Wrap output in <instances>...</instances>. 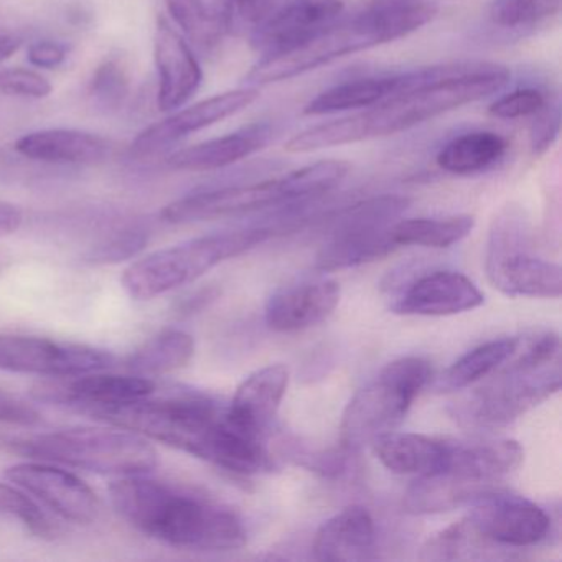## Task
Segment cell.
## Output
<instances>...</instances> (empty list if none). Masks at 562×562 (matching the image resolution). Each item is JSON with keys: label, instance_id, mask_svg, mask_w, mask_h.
<instances>
[{"label": "cell", "instance_id": "cell-25", "mask_svg": "<svg viewBox=\"0 0 562 562\" xmlns=\"http://www.w3.org/2000/svg\"><path fill=\"white\" fill-rule=\"evenodd\" d=\"M15 149L27 159L47 164L103 162L110 157L111 146L97 134L77 130H44L25 134L15 143Z\"/></svg>", "mask_w": 562, "mask_h": 562}, {"label": "cell", "instance_id": "cell-34", "mask_svg": "<svg viewBox=\"0 0 562 562\" xmlns=\"http://www.w3.org/2000/svg\"><path fill=\"white\" fill-rule=\"evenodd\" d=\"M492 546V542L483 539L465 518L430 538L420 552V559L423 561L479 559L483 558V551H488Z\"/></svg>", "mask_w": 562, "mask_h": 562}, {"label": "cell", "instance_id": "cell-12", "mask_svg": "<svg viewBox=\"0 0 562 562\" xmlns=\"http://www.w3.org/2000/svg\"><path fill=\"white\" fill-rule=\"evenodd\" d=\"M470 505L467 519L493 546L529 548L548 538L551 531V516L522 496L493 488Z\"/></svg>", "mask_w": 562, "mask_h": 562}, {"label": "cell", "instance_id": "cell-18", "mask_svg": "<svg viewBox=\"0 0 562 562\" xmlns=\"http://www.w3.org/2000/svg\"><path fill=\"white\" fill-rule=\"evenodd\" d=\"M154 57L159 74L157 104L164 113H172L189 103L202 87V67L189 42L162 18L157 21Z\"/></svg>", "mask_w": 562, "mask_h": 562}, {"label": "cell", "instance_id": "cell-22", "mask_svg": "<svg viewBox=\"0 0 562 562\" xmlns=\"http://www.w3.org/2000/svg\"><path fill=\"white\" fill-rule=\"evenodd\" d=\"M289 386V368L268 364L249 374L226 406L229 420L241 429L265 437L278 416L279 407Z\"/></svg>", "mask_w": 562, "mask_h": 562}, {"label": "cell", "instance_id": "cell-3", "mask_svg": "<svg viewBox=\"0 0 562 562\" xmlns=\"http://www.w3.org/2000/svg\"><path fill=\"white\" fill-rule=\"evenodd\" d=\"M114 512L144 536L187 551H236L248 541L233 509L143 475L110 485Z\"/></svg>", "mask_w": 562, "mask_h": 562}, {"label": "cell", "instance_id": "cell-39", "mask_svg": "<svg viewBox=\"0 0 562 562\" xmlns=\"http://www.w3.org/2000/svg\"><path fill=\"white\" fill-rule=\"evenodd\" d=\"M130 90L126 67L117 58H108L94 71L91 80V97L104 108H120Z\"/></svg>", "mask_w": 562, "mask_h": 562}, {"label": "cell", "instance_id": "cell-7", "mask_svg": "<svg viewBox=\"0 0 562 562\" xmlns=\"http://www.w3.org/2000/svg\"><path fill=\"white\" fill-rule=\"evenodd\" d=\"M269 228L210 233L139 259L124 271V291L136 301H150L180 285L195 282L210 269L268 241Z\"/></svg>", "mask_w": 562, "mask_h": 562}, {"label": "cell", "instance_id": "cell-6", "mask_svg": "<svg viewBox=\"0 0 562 562\" xmlns=\"http://www.w3.org/2000/svg\"><path fill=\"white\" fill-rule=\"evenodd\" d=\"M71 427L34 436L11 437L4 447L41 462L60 463L101 475H144L156 469L157 450L131 430Z\"/></svg>", "mask_w": 562, "mask_h": 562}, {"label": "cell", "instance_id": "cell-35", "mask_svg": "<svg viewBox=\"0 0 562 562\" xmlns=\"http://www.w3.org/2000/svg\"><path fill=\"white\" fill-rule=\"evenodd\" d=\"M147 243L149 232L143 226H124L101 238L97 245L90 246L88 251L81 255V259L90 266L117 265L136 258L146 248Z\"/></svg>", "mask_w": 562, "mask_h": 562}, {"label": "cell", "instance_id": "cell-11", "mask_svg": "<svg viewBox=\"0 0 562 562\" xmlns=\"http://www.w3.org/2000/svg\"><path fill=\"white\" fill-rule=\"evenodd\" d=\"M116 357L110 351L70 341L31 335H0V370L65 380L110 370Z\"/></svg>", "mask_w": 562, "mask_h": 562}, {"label": "cell", "instance_id": "cell-41", "mask_svg": "<svg viewBox=\"0 0 562 562\" xmlns=\"http://www.w3.org/2000/svg\"><path fill=\"white\" fill-rule=\"evenodd\" d=\"M546 97L535 88H521L498 98L490 104V116L498 120H519V117L535 116L546 104Z\"/></svg>", "mask_w": 562, "mask_h": 562}, {"label": "cell", "instance_id": "cell-13", "mask_svg": "<svg viewBox=\"0 0 562 562\" xmlns=\"http://www.w3.org/2000/svg\"><path fill=\"white\" fill-rule=\"evenodd\" d=\"M393 225L368 206H351L335 223L331 238L318 251L314 268L322 272L341 271L386 258L400 248L391 235Z\"/></svg>", "mask_w": 562, "mask_h": 562}, {"label": "cell", "instance_id": "cell-45", "mask_svg": "<svg viewBox=\"0 0 562 562\" xmlns=\"http://www.w3.org/2000/svg\"><path fill=\"white\" fill-rule=\"evenodd\" d=\"M21 47V41L12 35L0 32V60L11 57L18 48Z\"/></svg>", "mask_w": 562, "mask_h": 562}, {"label": "cell", "instance_id": "cell-10", "mask_svg": "<svg viewBox=\"0 0 562 562\" xmlns=\"http://www.w3.org/2000/svg\"><path fill=\"white\" fill-rule=\"evenodd\" d=\"M528 246V220L521 210L499 213L490 229L485 255L486 276L493 288L508 297H561V268L532 255Z\"/></svg>", "mask_w": 562, "mask_h": 562}, {"label": "cell", "instance_id": "cell-17", "mask_svg": "<svg viewBox=\"0 0 562 562\" xmlns=\"http://www.w3.org/2000/svg\"><path fill=\"white\" fill-rule=\"evenodd\" d=\"M482 304V292L467 276L442 269L427 272L411 282L393 302L391 312L419 317H447L473 311Z\"/></svg>", "mask_w": 562, "mask_h": 562}, {"label": "cell", "instance_id": "cell-38", "mask_svg": "<svg viewBox=\"0 0 562 562\" xmlns=\"http://www.w3.org/2000/svg\"><path fill=\"white\" fill-rule=\"evenodd\" d=\"M2 515L19 519L38 538L52 539L57 536L58 528L52 519L25 493L4 483H0V516Z\"/></svg>", "mask_w": 562, "mask_h": 562}, {"label": "cell", "instance_id": "cell-43", "mask_svg": "<svg viewBox=\"0 0 562 562\" xmlns=\"http://www.w3.org/2000/svg\"><path fill=\"white\" fill-rule=\"evenodd\" d=\"M68 52L65 45L52 41H38L29 47V61L37 68H52L60 67L67 58Z\"/></svg>", "mask_w": 562, "mask_h": 562}, {"label": "cell", "instance_id": "cell-16", "mask_svg": "<svg viewBox=\"0 0 562 562\" xmlns=\"http://www.w3.org/2000/svg\"><path fill=\"white\" fill-rule=\"evenodd\" d=\"M88 373L81 376L65 378L38 384L32 390V396L44 403L74 407L83 413L85 409L111 404L130 403L143 400L156 393V383L150 378L139 374H100Z\"/></svg>", "mask_w": 562, "mask_h": 562}, {"label": "cell", "instance_id": "cell-21", "mask_svg": "<svg viewBox=\"0 0 562 562\" xmlns=\"http://www.w3.org/2000/svg\"><path fill=\"white\" fill-rule=\"evenodd\" d=\"M522 459L525 450L516 440L493 437L449 439V457L442 473L492 485L496 480L515 472Z\"/></svg>", "mask_w": 562, "mask_h": 562}, {"label": "cell", "instance_id": "cell-23", "mask_svg": "<svg viewBox=\"0 0 562 562\" xmlns=\"http://www.w3.org/2000/svg\"><path fill=\"white\" fill-rule=\"evenodd\" d=\"M376 541L371 513L364 506H348L321 526L314 539V555L324 562L364 561L373 558Z\"/></svg>", "mask_w": 562, "mask_h": 562}, {"label": "cell", "instance_id": "cell-36", "mask_svg": "<svg viewBox=\"0 0 562 562\" xmlns=\"http://www.w3.org/2000/svg\"><path fill=\"white\" fill-rule=\"evenodd\" d=\"M562 0H493L490 19L505 29L529 27L561 11Z\"/></svg>", "mask_w": 562, "mask_h": 562}, {"label": "cell", "instance_id": "cell-42", "mask_svg": "<svg viewBox=\"0 0 562 562\" xmlns=\"http://www.w3.org/2000/svg\"><path fill=\"white\" fill-rule=\"evenodd\" d=\"M561 113L558 104L548 103L535 114L531 130V147L535 154H544L558 139Z\"/></svg>", "mask_w": 562, "mask_h": 562}, {"label": "cell", "instance_id": "cell-9", "mask_svg": "<svg viewBox=\"0 0 562 562\" xmlns=\"http://www.w3.org/2000/svg\"><path fill=\"white\" fill-rule=\"evenodd\" d=\"M432 367L419 357L391 361L345 407L340 424L341 449L353 453L403 423L414 400L430 383Z\"/></svg>", "mask_w": 562, "mask_h": 562}, {"label": "cell", "instance_id": "cell-2", "mask_svg": "<svg viewBox=\"0 0 562 562\" xmlns=\"http://www.w3.org/2000/svg\"><path fill=\"white\" fill-rule=\"evenodd\" d=\"M508 81L509 71L493 64L472 61L430 67L424 83L384 98L361 113L308 127L289 139L285 150L307 154L393 136L498 93Z\"/></svg>", "mask_w": 562, "mask_h": 562}, {"label": "cell", "instance_id": "cell-31", "mask_svg": "<svg viewBox=\"0 0 562 562\" xmlns=\"http://www.w3.org/2000/svg\"><path fill=\"white\" fill-rule=\"evenodd\" d=\"M506 149L508 144L499 134L475 131L447 143L437 154V166L453 176H470L495 166Z\"/></svg>", "mask_w": 562, "mask_h": 562}, {"label": "cell", "instance_id": "cell-29", "mask_svg": "<svg viewBox=\"0 0 562 562\" xmlns=\"http://www.w3.org/2000/svg\"><path fill=\"white\" fill-rule=\"evenodd\" d=\"M490 490H493L492 485L469 482L446 473L417 476L416 482L407 488L404 506L413 515L450 512L467 503L470 505Z\"/></svg>", "mask_w": 562, "mask_h": 562}, {"label": "cell", "instance_id": "cell-15", "mask_svg": "<svg viewBox=\"0 0 562 562\" xmlns=\"http://www.w3.org/2000/svg\"><path fill=\"white\" fill-rule=\"evenodd\" d=\"M259 98V88L246 87L228 93L216 94L209 100L192 104L186 110L170 114L160 123L144 130L134 140L131 150L137 159L157 156L160 150H166L172 144L179 143L190 134L199 133L205 127L213 126L233 114L241 113L251 106Z\"/></svg>", "mask_w": 562, "mask_h": 562}, {"label": "cell", "instance_id": "cell-46", "mask_svg": "<svg viewBox=\"0 0 562 562\" xmlns=\"http://www.w3.org/2000/svg\"><path fill=\"white\" fill-rule=\"evenodd\" d=\"M411 2H416V0H371L370 5H374V8H386V5L411 4Z\"/></svg>", "mask_w": 562, "mask_h": 562}, {"label": "cell", "instance_id": "cell-32", "mask_svg": "<svg viewBox=\"0 0 562 562\" xmlns=\"http://www.w3.org/2000/svg\"><path fill=\"white\" fill-rule=\"evenodd\" d=\"M195 355V340L182 330H164L140 345L126 360L133 374L153 378L187 367Z\"/></svg>", "mask_w": 562, "mask_h": 562}, {"label": "cell", "instance_id": "cell-20", "mask_svg": "<svg viewBox=\"0 0 562 562\" xmlns=\"http://www.w3.org/2000/svg\"><path fill=\"white\" fill-rule=\"evenodd\" d=\"M344 12L341 0H294L265 29L248 38L261 58L294 50L322 29L337 21Z\"/></svg>", "mask_w": 562, "mask_h": 562}, {"label": "cell", "instance_id": "cell-8", "mask_svg": "<svg viewBox=\"0 0 562 562\" xmlns=\"http://www.w3.org/2000/svg\"><path fill=\"white\" fill-rule=\"evenodd\" d=\"M469 397L453 404L452 417L467 429L496 430L561 390V358L548 360L525 350Z\"/></svg>", "mask_w": 562, "mask_h": 562}, {"label": "cell", "instance_id": "cell-30", "mask_svg": "<svg viewBox=\"0 0 562 562\" xmlns=\"http://www.w3.org/2000/svg\"><path fill=\"white\" fill-rule=\"evenodd\" d=\"M519 338L486 341L453 361L434 383L436 393H456L498 371L518 351Z\"/></svg>", "mask_w": 562, "mask_h": 562}, {"label": "cell", "instance_id": "cell-24", "mask_svg": "<svg viewBox=\"0 0 562 562\" xmlns=\"http://www.w3.org/2000/svg\"><path fill=\"white\" fill-rule=\"evenodd\" d=\"M380 462L397 475H440L449 457V439L414 432H391L373 442Z\"/></svg>", "mask_w": 562, "mask_h": 562}, {"label": "cell", "instance_id": "cell-1", "mask_svg": "<svg viewBox=\"0 0 562 562\" xmlns=\"http://www.w3.org/2000/svg\"><path fill=\"white\" fill-rule=\"evenodd\" d=\"M83 414L236 475H258L272 469L262 437L233 424L226 407L199 391L177 390L164 396L153 393L130 403L90 407Z\"/></svg>", "mask_w": 562, "mask_h": 562}, {"label": "cell", "instance_id": "cell-5", "mask_svg": "<svg viewBox=\"0 0 562 562\" xmlns=\"http://www.w3.org/2000/svg\"><path fill=\"white\" fill-rule=\"evenodd\" d=\"M348 172L350 166L344 160H321L279 179L190 193L169 203L160 215L164 222L173 225L248 215L272 206L317 199L340 186Z\"/></svg>", "mask_w": 562, "mask_h": 562}, {"label": "cell", "instance_id": "cell-33", "mask_svg": "<svg viewBox=\"0 0 562 562\" xmlns=\"http://www.w3.org/2000/svg\"><path fill=\"white\" fill-rule=\"evenodd\" d=\"M475 218L470 215L447 218L397 220L391 228L397 246H423V248H450L472 233Z\"/></svg>", "mask_w": 562, "mask_h": 562}, {"label": "cell", "instance_id": "cell-19", "mask_svg": "<svg viewBox=\"0 0 562 562\" xmlns=\"http://www.w3.org/2000/svg\"><path fill=\"white\" fill-rule=\"evenodd\" d=\"M341 289L331 279H311L284 285L266 304V324L279 334L305 330L330 317L340 304Z\"/></svg>", "mask_w": 562, "mask_h": 562}, {"label": "cell", "instance_id": "cell-40", "mask_svg": "<svg viewBox=\"0 0 562 562\" xmlns=\"http://www.w3.org/2000/svg\"><path fill=\"white\" fill-rule=\"evenodd\" d=\"M52 87L47 78L37 71L12 68L0 70V93L5 97L27 98V100H44L50 97Z\"/></svg>", "mask_w": 562, "mask_h": 562}, {"label": "cell", "instance_id": "cell-27", "mask_svg": "<svg viewBox=\"0 0 562 562\" xmlns=\"http://www.w3.org/2000/svg\"><path fill=\"white\" fill-rule=\"evenodd\" d=\"M414 87V74L386 75V77L361 78L328 88L305 106L307 116H325L348 110H364L380 103L384 98Z\"/></svg>", "mask_w": 562, "mask_h": 562}, {"label": "cell", "instance_id": "cell-14", "mask_svg": "<svg viewBox=\"0 0 562 562\" xmlns=\"http://www.w3.org/2000/svg\"><path fill=\"white\" fill-rule=\"evenodd\" d=\"M5 476L67 521L91 525L100 515L97 493L68 470L37 460L9 467Z\"/></svg>", "mask_w": 562, "mask_h": 562}, {"label": "cell", "instance_id": "cell-44", "mask_svg": "<svg viewBox=\"0 0 562 562\" xmlns=\"http://www.w3.org/2000/svg\"><path fill=\"white\" fill-rule=\"evenodd\" d=\"M22 222H24V215L18 206L0 202V238L18 232Z\"/></svg>", "mask_w": 562, "mask_h": 562}, {"label": "cell", "instance_id": "cell-26", "mask_svg": "<svg viewBox=\"0 0 562 562\" xmlns=\"http://www.w3.org/2000/svg\"><path fill=\"white\" fill-rule=\"evenodd\" d=\"M269 137L271 130L266 124H252L236 133L179 150L167 159V166L182 172L223 169L261 150L268 144Z\"/></svg>", "mask_w": 562, "mask_h": 562}, {"label": "cell", "instance_id": "cell-28", "mask_svg": "<svg viewBox=\"0 0 562 562\" xmlns=\"http://www.w3.org/2000/svg\"><path fill=\"white\" fill-rule=\"evenodd\" d=\"M183 38L199 50L212 52L229 34L228 0H166Z\"/></svg>", "mask_w": 562, "mask_h": 562}, {"label": "cell", "instance_id": "cell-4", "mask_svg": "<svg viewBox=\"0 0 562 562\" xmlns=\"http://www.w3.org/2000/svg\"><path fill=\"white\" fill-rule=\"evenodd\" d=\"M436 4L416 0L411 4L386 5L374 8L353 18H338L317 35L308 38L294 50L276 57L259 58L258 64L249 71V87H265L291 80L307 71L317 70L338 58L370 50L390 42L407 37L429 24L437 15Z\"/></svg>", "mask_w": 562, "mask_h": 562}, {"label": "cell", "instance_id": "cell-37", "mask_svg": "<svg viewBox=\"0 0 562 562\" xmlns=\"http://www.w3.org/2000/svg\"><path fill=\"white\" fill-rule=\"evenodd\" d=\"M294 0H228L229 34L251 38Z\"/></svg>", "mask_w": 562, "mask_h": 562}]
</instances>
